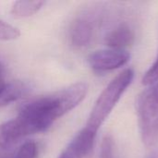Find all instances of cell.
<instances>
[{
    "instance_id": "obj_15",
    "label": "cell",
    "mask_w": 158,
    "mask_h": 158,
    "mask_svg": "<svg viewBox=\"0 0 158 158\" xmlns=\"http://www.w3.org/2000/svg\"><path fill=\"white\" fill-rule=\"evenodd\" d=\"M7 81H6L5 80V70H4V67L3 65L0 63V95L3 93L6 85Z\"/></svg>"
},
{
    "instance_id": "obj_3",
    "label": "cell",
    "mask_w": 158,
    "mask_h": 158,
    "mask_svg": "<svg viewBox=\"0 0 158 158\" xmlns=\"http://www.w3.org/2000/svg\"><path fill=\"white\" fill-rule=\"evenodd\" d=\"M147 87L136 99V112L142 142L153 147L158 143V81Z\"/></svg>"
},
{
    "instance_id": "obj_7",
    "label": "cell",
    "mask_w": 158,
    "mask_h": 158,
    "mask_svg": "<svg viewBox=\"0 0 158 158\" xmlns=\"http://www.w3.org/2000/svg\"><path fill=\"white\" fill-rule=\"evenodd\" d=\"M25 137L24 131L16 118L0 124V151H9Z\"/></svg>"
},
{
    "instance_id": "obj_9",
    "label": "cell",
    "mask_w": 158,
    "mask_h": 158,
    "mask_svg": "<svg viewBox=\"0 0 158 158\" xmlns=\"http://www.w3.org/2000/svg\"><path fill=\"white\" fill-rule=\"evenodd\" d=\"M44 5V1H17L11 8V13L17 17H30L37 13Z\"/></svg>"
},
{
    "instance_id": "obj_1",
    "label": "cell",
    "mask_w": 158,
    "mask_h": 158,
    "mask_svg": "<svg viewBox=\"0 0 158 158\" xmlns=\"http://www.w3.org/2000/svg\"><path fill=\"white\" fill-rule=\"evenodd\" d=\"M88 84L83 81L25 103L19 109L17 120L27 136L46 131L53 123L78 106L86 97Z\"/></svg>"
},
{
    "instance_id": "obj_14",
    "label": "cell",
    "mask_w": 158,
    "mask_h": 158,
    "mask_svg": "<svg viewBox=\"0 0 158 158\" xmlns=\"http://www.w3.org/2000/svg\"><path fill=\"white\" fill-rule=\"evenodd\" d=\"M114 143L110 136H106L101 145V158H113Z\"/></svg>"
},
{
    "instance_id": "obj_12",
    "label": "cell",
    "mask_w": 158,
    "mask_h": 158,
    "mask_svg": "<svg viewBox=\"0 0 158 158\" xmlns=\"http://www.w3.org/2000/svg\"><path fill=\"white\" fill-rule=\"evenodd\" d=\"M156 81H158V54L153 65L143 75L142 83L145 86H150L156 83Z\"/></svg>"
},
{
    "instance_id": "obj_6",
    "label": "cell",
    "mask_w": 158,
    "mask_h": 158,
    "mask_svg": "<svg viewBox=\"0 0 158 158\" xmlns=\"http://www.w3.org/2000/svg\"><path fill=\"white\" fill-rule=\"evenodd\" d=\"M135 40L133 30L126 23H122L109 31L105 38L106 44L111 49L126 50L131 46Z\"/></svg>"
},
{
    "instance_id": "obj_11",
    "label": "cell",
    "mask_w": 158,
    "mask_h": 158,
    "mask_svg": "<svg viewBox=\"0 0 158 158\" xmlns=\"http://www.w3.org/2000/svg\"><path fill=\"white\" fill-rule=\"evenodd\" d=\"M20 32L18 28L0 19V41H12L19 38Z\"/></svg>"
},
{
    "instance_id": "obj_2",
    "label": "cell",
    "mask_w": 158,
    "mask_h": 158,
    "mask_svg": "<svg viewBox=\"0 0 158 158\" xmlns=\"http://www.w3.org/2000/svg\"><path fill=\"white\" fill-rule=\"evenodd\" d=\"M134 71L126 69L115 77L103 90L92 108L85 127L94 132H98L100 127L109 117L127 88L131 84Z\"/></svg>"
},
{
    "instance_id": "obj_8",
    "label": "cell",
    "mask_w": 158,
    "mask_h": 158,
    "mask_svg": "<svg viewBox=\"0 0 158 158\" xmlns=\"http://www.w3.org/2000/svg\"><path fill=\"white\" fill-rule=\"evenodd\" d=\"M25 90V86L21 82H7L0 95V106H5L18 101L23 95Z\"/></svg>"
},
{
    "instance_id": "obj_16",
    "label": "cell",
    "mask_w": 158,
    "mask_h": 158,
    "mask_svg": "<svg viewBox=\"0 0 158 158\" xmlns=\"http://www.w3.org/2000/svg\"><path fill=\"white\" fill-rule=\"evenodd\" d=\"M146 158H158V150L152 152Z\"/></svg>"
},
{
    "instance_id": "obj_10",
    "label": "cell",
    "mask_w": 158,
    "mask_h": 158,
    "mask_svg": "<svg viewBox=\"0 0 158 158\" xmlns=\"http://www.w3.org/2000/svg\"><path fill=\"white\" fill-rule=\"evenodd\" d=\"M38 146L33 141L23 143L19 148L12 155L11 158H37Z\"/></svg>"
},
{
    "instance_id": "obj_13",
    "label": "cell",
    "mask_w": 158,
    "mask_h": 158,
    "mask_svg": "<svg viewBox=\"0 0 158 158\" xmlns=\"http://www.w3.org/2000/svg\"><path fill=\"white\" fill-rule=\"evenodd\" d=\"M84 156L85 155L81 152V150L76 146L75 143L70 142L57 158H83Z\"/></svg>"
},
{
    "instance_id": "obj_4",
    "label": "cell",
    "mask_w": 158,
    "mask_h": 158,
    "mask_svg": "<svg viewBox=\"0 0 158 158\" xmlns=\"http://www.w3.org/2000/svg\"><path fill=\"white\" fill-rule=\"evenodd\" d=\"M96 18L94 13L84 12L78 15L70 23L69 29V42L75 48L89 46L94 40Z\"/></svg>"
},
{
    "instance_id": "obj_5",
    "label": "cell",
    "mask_w": 158,
    "mask_h": 158,
    "mask_svg": "<svg viewBox=\"0 0 158 158\" xmlns=\"http://www.w3.org/2000/svg\"><path fill=\"white\" fill-rule=\"evenodd\" d=\"M131 59L127 50L101 49L94 51L88 56L90 67L96 72H106L125 66Z\"/></svg>"
}]
</instances>
